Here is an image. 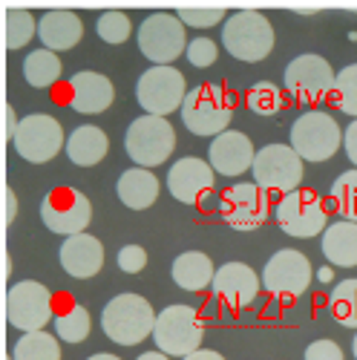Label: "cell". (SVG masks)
<instances>
[{
  "label": "cell",
  "mask_w": 357,
  "mask_h": 360,
  "mask_svg": "<svg viewBox=\"0 0 357 360\" xmlns=\"http://www.w3.org/2000/svg\"><path fill=\"white\" fill-rule=\"evenodd\" d=\"M156 311L141 294H115L101 311L104 335L118 346H136L147 338H153Z\"/></svg>",
  "instance_id": "6da1fadb"
},
{
  "label": "cell",
  "mask_w": 357,
  "mask_h": 360,
  "mask_svg": "<svg viewBox=\"0 0 357 360\" xmlns=\"http://www.w3.org/2000/svg\"><path fill=\"white\" fill-rule=\"evenodd\" d=\"M182 122L193 136H222L233 122V96L222 84L193 86L182 104Z\"/></svg>",
  "instance_id": "7a4b0ae2"
},
{
  "label": "cell",
  "mask_w": 357,
  "mask_h": 360,
  "mask_svg": "<svg viewBox=\"0 0 357 360\" xmlns=\"http://www.w3.org/2000/svg\"><path fill=\"white\" fill-rule=\"evenodd\" d=\"M274 41H277L274 26L268 23L262 12H251V9L233 12L222 26V44L228 55H233L236 61H245V64L265 61L274 52Z\"/></svg>",
  "instance_id": "3957f363"
},
{
  "label": "cell",
  "mask_w": 357,
  "mask_h": 360,
  "mask_svg": "<svg viewBox=\"0 0 357 360\" xmlns=\"http://www.w3.org/2000/svg\"><path fill=\"white\" fill-rule=\"evenodd\" d=\"M205 338V320L193 306H167L156 317L153 343L156 352H164L167 357H188L199 352Z\"/></svg>",
  "instance_id": "277c9868"
},
{
  "label": "cell",
  "mask_w": 357,
  "mask_h": 360,
  "mask_svg": "<svg viewBox=\"0 0 357 360\" xmlns=\"http://www.w3.org/2000/svg\"><path fill=\"white\" fill-rule=\"evenodd\" d=\"M288 144L297 150V156L303 162H329L343 144V130L332 112L306 110L291 124Z\"/></svg>",
  "instance_id": "5b68a950"
},
{
  "label": "cell",
  "mask_w": 357,
  "mask_h": 360,
  "mask_svg": "<svg viewBox=\"0 0 357 360\" xmlns=\"http://www.w3.org/2000/svg\"><path fill=\"white\" fill-rule=\"evenodd\" d=\"M176 147V133L167 118L159 115H138L130 122L124 133V150L127 156L136 162V167H159L170 159Z\"/></svg>",
  "instance_id": "8992f818"
},
{
  "label": "cell",
  "mask_w": 357,
  "mask_h": 360,
  "mask_svg": "<svg viewBox=\"0 0 357 360\" xmlns=\"http://www.w3.org/2000/svg\"><path fill=\"white\" fill-rule=\"evenodd\" d=\"M188 44L185 23L173 12H153L138 26V49L147 61H153V67H170L182 52H188Z\"/></svg>",
  "instance_id": "52a82bcc"
},
{
  "label": "cell",
  "mask_w": 357,
  "mask_h": 360,
  "mask_svg": "<svg viewBox=\"0 0 357 360\" xmlns=\"http://www.w3.org/2000/svg\"><path fill=\"white\" fill-rule=\"evenodd\" d=\"M254 182L268 193H294L303 185V159L291 144H265L254 159Z\"/></svg>",
  "instance_id": "ba28073f"
},
{
  "label": "cell",
  "mask_w": 357,
  "mask_h": 360,
  "mask_svg": "<svg viewBox=\"0 0 357 360\" xmlns=\"http://www.w3.org/2000/svg\"><path fill=\"white\" fill-rule=\"evenodd\" d=\"M188 93L190 89L185 84V75L176 67H150L138 75L136 84V101L141 104L144 115H159V118H167L170 112L182 110Z\"/></svg>",
  "instance_id": "9c48e42d"
},
{
  "label": "cell",
  "mask_w": 357,
  "mask_h": 360,
  "mask_svg": "<svg viewBox=\"0 0 357 360\" xmlns=\"http://www.w3.org/2000/svg\"><path fill=\"white\" fill-rule=\"evenodd\" d=\"M274 219L283 228V233H288L294 239L323 236L325 228L332 225L320 193H314V191H294V193L283 196L274 205Z\"/></svg>",
  "instance_id": "30bf717a"
},
{
  "label": "cell",
  "mask_w": 357,
  "mask_h": 360,
  "mask_svg": "<svg viewBox=\"0 0 357 360\" xmlns=\"http://www.w3.org/2000/svg\"><path fill=\"white\" fill-rule=\"evenodd\" d=\"M55 320L52 291L38 280H20L6 291V323L20 328L23 335L44 332V326Z\"/></svg>",
  "instance_id": "8fae6325"
},
{
  "label": "cell",
  "mask_w": 357,
  "mask_h": 360,
  "mask_svg": "<svg viewBox=\"0 0 357 360\" xmlns=\"http://www.w3.org/2000/svg\"><path fill=\"white\" fill-rule=\"evenodd\" d=\"M283 78H285V89L291 98H297L300 104H314L323 98H332L337 72L323 55L306 52V55H297L285 67Z\"/></svg>",
  "instance_id": "7c38bea8"
},
{
  "label": "cell",
  "mask_w": 357,
  "mask_h": 360,
  "mask_svg": "<svg viewBox=\"0 0 357 360\" xmlns=\"http://www.w3.org/2000/svg\"><path fill=\"white\" fill-rule=\"evenodd\" d=\"M64 130L61 124L55 122L52 115L46 112H29L20 118V124L12 136V147H15V153L26 162H32V165H46L52 162L58 153H61V147H64Z\"/></svg>",
  "instance_id": "4fadbf2b"
},
{
  "label": "cell",
  "mask_w": 357,
  "mask_h": 360,
  "mask_svg": "<svg viewBox=\"0 0 357 360\" xmlns=\"http://www.w3.org/2000/svg\"><path fill=\"white\" fill-rule=\"evenodd\" d=\"M41 219L58 236L70 239L86 233V225L93 219V202L75 188H55L41 202Z\"/></svg>",
  "instance_id": "5bb4252c"
},
{
  "label": "cell",
  "mask_w": 357,
  "mask_h": 360,
  "mask_svg": "<svg viewBox=\"0 0 357 360\" xmlns=\"http://www.w3.org/2000/svg\"><path fill=\"white\" fill-rule=\"evenodd\" d=\"M219 211L233 231H257L271 217V193L262 191L257 182H236L222 193Z\"/></svg>",
  "instance_id": "9a60e30c"
},
{
  "label": "cell",
  "mask_w": 357,
  "mask_h": 360,
  "mask_svg": "<svg viewBox=\"0 0 357 360\" xmlns=\"http://www.w3.org/2000/svg\"><path fill=\"white\" fill-rule=\"evenodd\" d=\"M311 277H314V271H311L309 257L294 248H283L265 262L262 288L280 300H297L300 294L309 291Z\"/></svg>",
  "instance_id": "2e32d148"
},
{
  "label": "cell",
  "mask_w": 357,
  "mask_h": 360,
  "mask_svg": "<svg viewBox=\"0 0 357 360\" xmlns=\"http://www.w3.org/2000/svg\"><path fill=\"white\" fill-rule=\"evenodd\" d=\"M214 182H216V170L211 167V162L196 156L176 159L173 167L167 170V191L182 205H199L214 191Z\"/></svg>",
  "instance_id": "e0dca14e"
},
{
  "label": "cell",
  "mask_w": 357,
  "mask_h": 360,
  "mask_svg": "<svg viewBox=\"0 0 357 360\" xmlns=\"http://www.w3.org/2000/svg\"><path fill=\"white\" fill-rule=\"evenodd\" d=\"M211 288L225 306L245 309L257 300V294L262 288V277H257V271L245 262H225L222 268H216Z\"/></svg>",
  "instance_id": "ac0fdd59"
},
{
  "label": "cell",
  "mask_w": 357,
  "mask_h": 360,
  "mask_svg": "<svg viewBox=\"0 0 357 360\" xmlns=\"http://www.w3.org/2000/svg\"><path fill=\"white\" fill-rule=\"evenodd\" d=\"M115 101V86L107 75L84 70L70 78V107L81 115H98Z\"/></svg>",
  "instance_id": "d6986e66"
},
{
  "label": "cell",
  "mask_w": 357,
  "mask_h": 360,
  "mask_svg": "<svg viewBox=\"0 0 357 360\" xmlns=\"http://www.w3.org/2000/svg\"><path fill=\"white\" fill-rule=\"evenodd\" d=\"M211 167L222 176H242L245 170L254 167L257 150L251 144V139L240 130H228L222 136H216L211 141Z\"/></svg>",
  "instance_id": "ffe728a7"
},
{
  "label": "cell",
  "mask_w": 357,
  "mask_h": 360,
  "mask_svg": "<svg viewBox=\"0 0 357 360\" xmlns=\"http://www.w3.org/2000/svg\"><path fill=\"white\" fill-rule=\"evenodd\" d=\"M61 265H64V271L75 280L96 277L101 271V265H104V245L89 233L70 236L61 245Z\"/></svg>",
  "instance_id": "44dd1931"
},
{
  "label": "cell",
  "mask_w": 357,
  "mask_h": 360,
  "mask_svg": "<svg viewBox=\"0 0 357 360\" xmlns=\"http://www.w3.org/2000/svg\"><path fill=\"white\" fill-rule=\"evenodd\" d=\"M84 35V26H81V18L75 12H67V9H49L41 15L38 20V38H41V46L49 49V52H67L72 46H78Z\"/></svg>",
  "instance_id": "7402d4cb"
},
{
  "label": "cell",
  "mask_w": 357,
  "mask_h": 360,
  "mask_svg": "<svg viewBox=\"0 0 357 360\" xmlns=\"http://www.w3.org/2000/svg\"><path fill=\"white\" fill-rule=\"evenodd\" d=\"M170 277L173 283L182 288V291H205L214 285V277H216V268L211 262V257L202 254V251H185L173 259V268H170Z\"/></svg>",
  "instance_id": "603a6c76"
},
{
  "label": "cell",
  "mask_w": 357,
  "mask_h": 360,
  "mask_svg": "<svg viewBox=\"0 0 357 360\" xmlns=\"http://www.w3.org/2000/svg\"><path fill=\"white\" fill-rule=\"evenodd\" d=\"M115 193L130 211H147V207L159 199V179L144 167H130L118 176Z\"/></svg>",
  "instance_id": "cb8c5ba5"
},
{
  "label": "cell",
  "mask_w": 357,
  "mask_h": 360,
  "mask_svg": "<svg viewBox=\"0 0 357 360\" xmlns=\"http://www.w3.org/2000/svg\"><path fill=\"white\" fill-rule=\"evenodd\" d=\"M323 257L337 268H354L357 265V222L340 219L325 228L320 239Z\"/></svg>",
  "instance_id": "d4e9b609"
},
{
  "label": "cell",
  "mask_w": 357,
  "mask_h": 360,
  "mask_svg": "<svg viewBox=\"0 0 357 360\" xmlns=\"http://www.w3.org/2000/svg\"><path fill=\"white\" fill-rule=\"evenodd\" d=\"M107 147H110V139H107V133L101 127L81 124L67 139V156L78 167H93L107 156Z\"/></svg>",
  "instance_id": "484cf974"
},
{
  "label": "cell",
  "mask_w": 357,
  "mask_h": 360,
  "mask_svg": "<svg viewBox=\"0 0 357 360\" xmlns=\"http://www.w3.org/2000/svg\"><path fill=\"white\" fill-rule=\"evenodd\" d=\"M23 78H26L29 86H35V89L55 86L58 81H61V58H58L55 52H49V49H44V46L29 52L26 61H23Z\"/></svg>",
  "instance_id": "4316f807"
},
{
  "label": "cell",
  "mask_w": 357,
  "mask_h": 360,
  "mask_svg": "<svg viewBox=\"0 0 357 360\" xmlns=\"http://www.w3.org/2000/svg\"><path fill=\"white\" fill-rule=\"evenodd\" d=\"M12 360H61V346L46 332H29L18 338Z\"/></svg>",
  "instance_id": "83f0119b"
},
{
  "label": "cell",
  "mask_w": 357,
  "mask_h": 360,
  "mask_svg": "<svg viewBox=\"0 0 357 360\" xmlns=\"http://www.w3.org/2000/svg\"><path fill=\"white\" fill-rule=\"evenodd\" d=\"M55 332L67 343H84L89 338V328H93V317L89 311L78 303H70V309H64L61 314H55Z\"/></svg>",
  "instance_id": "f1b7e54d"
},
{
  "label": "cell",
  "mask_w": 357,
  "mask_h": 360,
  "mask_svg": "<svg viewBox=\"0 0 357 360\" xmlns=\"http://www.w3.org/2000/svg\"><path fill=\"white\" fill-rule=\"evenodd\" d=\"M329 309L335 314V320L346 328H357V277L354 280H343L332 288L329 297Z\"/></svg>",
  "instance_id": "f546056e"
},
{
  "label": "cell",
  "mask_w": 357,
  "mask_h": 360,
  "mask_svg": "<svg viewBox=\"0 0 357 360\" xmlns=\"http://www.w3.org/2000/svg\"><path fill=\"white\" fill-rule=\"evenodd\" d=\"M245 104H248L251 112L268 118V115L283 112L285 98H283V89L274 81H257V84H251V89L245 93Z\"/></svg>",
  "instance_id": "4dcf8cb0"
},
{
  "label": "cell",
  "mask_w": 357,
  "mask_h": 360,
  "mask_svg": "<svg viewBox=\"0 0 357 360\" xmlns=\"http://www.w3.org/2000/svg\"><path fill=\"white\" fill-rule=\"evenodd\" d=\"M332 205L335 211L349 219V222H357V167L354 170H346L335 179L332 185Z\"/></svg>",
  "instance_id": "1f68e13d"
},
{
  "label": "cell",
  "mask_w": 357,
  "mask_h": 360,
  "mask_svg": "<svg viewBox=\"0 0 357 360\" xmlns=\"http://www.w3.org/2000/svg\"><path fill=\"white\" fill-rule=\"evenodd\" d=\"M340 112L351 115L357 122V64H349L337 72V81H335V93L329 98Z\"/></svg>",
  "instance_id": "d6a6232c"
},
{
  "label": "cell",
  "mask_w": 357,
  "mask_h": 360,
  "mask_svg": "<svg viewBox=\"0 0 357 360\" xmlns=\"http://www.w3.org/2000/svg\"><path fill=\"white\" fill-rule=\"evenodd\" d=\"M38 35V23L26 9H6V49H20Z\"/></svg>",
  "instance_id": "836d02e7"
},
{
  "label": "cell",
  "mask_w": 357,
  "mask_h": 360,
  "mask_svg": "<svg viewBox=\"0 0 357 360\" xmlns=\"http://www.w3.org/2000/svg\"><path fill=\"white\" fill-rule=\"evenodd\" d=\"M96 29H98V38H101L104 44L118 46V44H124V41L130 38L133 23H130V18H127L124 12L112 9V12H101V15H98Z\"/></svg>",
  "instance_id": "e575fe53"
},
{
  "label": "cell",
  "mask_w": 357,
  "mask_h": 360,
  "mask_svg": "<svg viewBox=\"0 0 357 360\" xmlns=\"http://www.w3.org/2000/svg\"><path fill=\"white\" fill-rule=\"evenodd\" d=\"M188 61L193 64V67H199V70H205V67H211V64H216V58H219V49H216V44L211 41V38H193L190 44H188Z\"/></svg>",
  "instance_id": "d590c367"
},
{
  "label": "cell",
  "mask_w": 357,
  "mask_h": 360,
  "mask_svg": "<svg viewBox=\"0 0 357 360\" xmlns=\"http://www.w3.org/2000/svg\"><path fill=\"white\" fill-rule=\"evenodd\" d=\"M176 18L182 20L185 26H193V29H207V26H216L225 20V12L219 9H178Z\"/></svg>",
  "instance_id": "8d00e7d4"
},
{
  "label": "cell",
  "mask_w": 357,
  "mask_h": 360,
  "mask_svg": "<svg viewBox=\"0 0 357 360\" xmlns=\"http://www.w3.org/2000/svg\"><path fill=\"white\" fill-rule=\"evenodd\" d=\"M118 268H122L124 274H138V271H144V265H147V251L141 248V245H124L122 251H118Z\"/></svg>",
  "instance_id": "74e56055"
},
{
  "label": "cell",
  "mask_w": 357,
  "mask_h": 360,
  "mask_svg": "<svg viewBox=\"0 0 357 360\" xmlns=\"http://www.w3.org/2000/svg\"><path fill=\"white\" fill-rule=\"evenodd\" d=\"M306 360H343V349L335 340H314L306 349Z\"/></svg>",
  "instance_id": "f35d334b"
},
{
  "label": "cell",
  "mask_w": 357,
  "mask_h": 360,
  "mask_svg": "<svg viewBox=\"0 0 357 360\" xmlns=\"http://www.w3.org/2000/svg\"><path fill=\"white\" fill-rule=\"evenodd\" d=\"M343 147H346L349 162L357 167V122H351V124L346 127V133H343Z\"/></svg>",
  "instance_id": "ab89813d"
},
{
  "label": "cell",
  "mask_w": 357,
  "mask_h": 360,
  "mask_svg": "<svg viewBox=\"0 0 357 360\" xmlns=\"http://www.w3.org/2000/svg\"><path fill=\"white\" fill-rule=\"evenodd\" d=\"M15 217H18V199H15V191H6V217H4V222L12 225Z\"/></svg>",
  "instance_id": "60d3db41"
},
{
  "label": "cell",
  "mask_w": 357,
  "mask_h": 360,
  "mask_svg": "<svg viewBox=\"0 0 357 360\" xmlns=\"http://www.w3.org/2000/svg\"><path fill=\"white\" fill-rule=\"evenodd\" d=\"M4 112H6V139L12 141V136H15V130H18V124H20V122L15 118V110H12L9 104H6V110H4Z\"/></svg>",
  "instance_id": "b9f144b4"
},
{
  "label": "cell",
  "mask_w": 357,
  "mask_h": 360,
  "mask_svg": "<svg viewBox=\"0 0 357 360\" xmlns=\"http://www.w3.org/2000/svg\"><path fill=\"white\" fill-rule=\"evenodd\" d=\"M185 360H225L219 352H211V349H199V352H193V354H188Z\"/></svg>",
  "instance_id": "7bdbcfd3"
},
{
  "label": "cell",
  "mask_w": 357,
  "mask_h": 360,
  "mask_svg": "<svg viewBox=\"0 0 357 360\" xmlns=\"http://www.w3.org/2000/svg\"><path fill=\"white\" fill-rule=\"evenodd\" d=\"M136 360H170L164 352H144V354H138Z\"/></svg>",
  "instance_id": "ee69618b"
},
{
  "label": "cell",
  "mask_w": 357,
  "mask_h": 360,
  "mask_svg": "<svg viewBox=\"0 0 357 360\" xmlns=\"http://www.w3.org/2000/svg\"><path fill=\"white\" fill-rule=\"evenodd\" d=\"M86 360H122V357H115V354H107V352H101V354H93V357H86Z\"/></svg>",
  "instance_id": "f6af8a7d"
},
{
  "label": "cell",
  "mask_w": 357,
  "mask_h": 360,
  "mask_svg": "<svg viewBox=\"0 0 357 360\" xmlns=\"http://www.w3.org/2000/svg\"><path fill=\"white\" fill-rule=\"evenodd\" d=\"M317 277H320L323 283H329V280H332V268H320V274H317Z\"/></svg>",
  "instance_id": "bcb514c9"
},
{
  "label": "cell",
  "mask_w": 357,
  "mask_h": 360,
  "mask_svg": "<svg viewBox=\"0 0 357 360\" xmlns=\"http://www.w3.org/2000/svg\"><path fill=\"white\" fill-rule=\"evenodd\" d=\"M351 352H354V360H357V335H354V340H351Z\"/></svg>",
  "instance_id": "7dc6e473"
},
{
  "label": "cell",
  "mask_w": 357,
  "mask_h": 360,
  "mask_svg": "<svg viewBox=\"0 0 357 360\" xmlns=\"http://www.w3.org/2000/svg\"><path fill=\"white\" fill-rule=\"evenodd\" d=\"M6 360H12V357H6Z\"/></svg>",
  "instance_id": "c3c4849f"
}]
</instances>
